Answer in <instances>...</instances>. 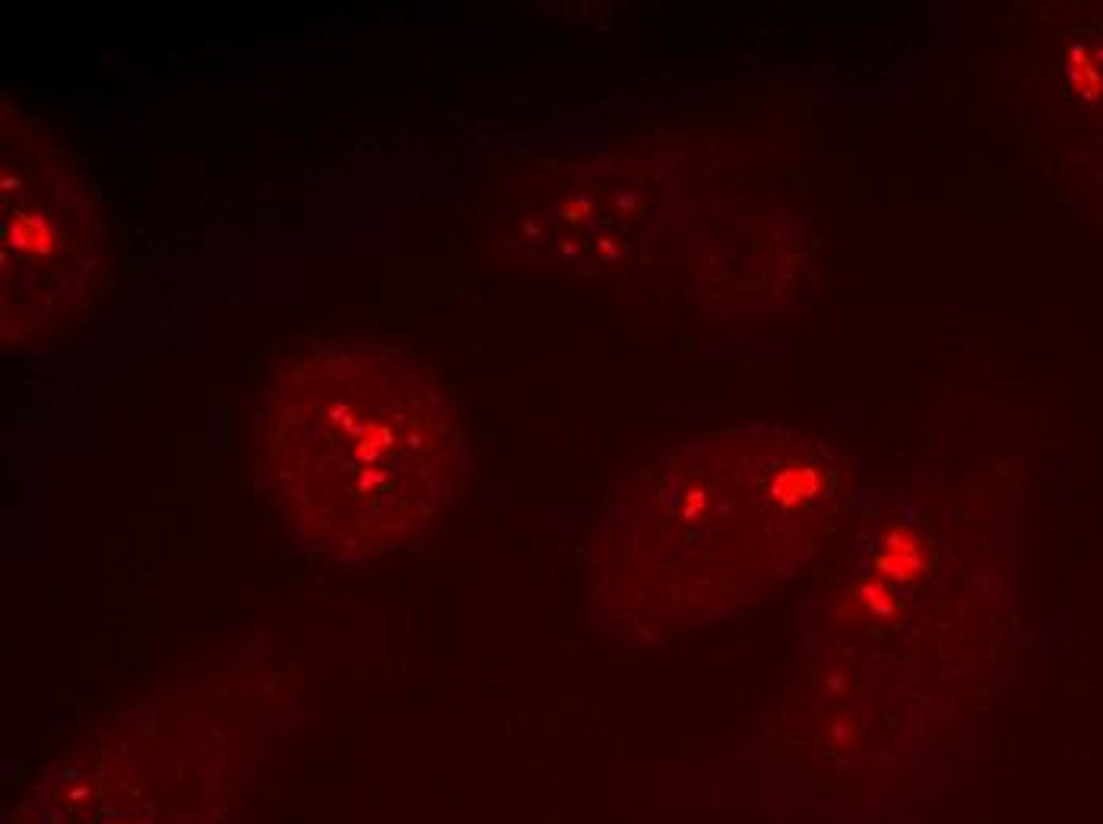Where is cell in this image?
Segmentation results:
<instances>
[{
    "label": "cell",
    "instance_id": "obj_1",
    "mask_svg": "<svg viewBox=\"0 0 1103 824\" xmlns=\"http://www.w3.org/2000/svg\"><path fill=\"white\" fill-rule=\"evenodd\" d=\"M273 444L298 498L349 527H400L447 495L451 406L416 365L371 352L298 362L273 393Z\"/></svg>",
    "mask_w": 1103,
    "mask_h": 824
},
{
    "label": "cell",
    "instance_id": "obj_2",
    "mask_svg": "<svg viewBox=\"0 0 1103 824\" xmlns=\"http://www.w3.org/2000/svg\"><path fill=\"white\" fill-rule=\"evenodd\" d=\"M4 276L20 311L35 298L32 321H67L96 289L99 213L86 175L67 156L35 149V162L4 159Z\"/></svg>",
    "mask_w": 1103,
    "mask_h": 824
},
{
    "label": "cell",
    "instance_id": "obj_3",
    "mask_svg": "<svg viewBox=\"0 0 1103 824\" xmlns=\"http://www.w3.org/2000/svg\"><path fill=\"white\" fill-rule=\"evenodd\" d=\"M818 492V473L812 466H793V470H783L774 482V495L783 501H799Z\"/></svg>",
    "mask_w": 1103,
    "mask_h": 824
}]
</instances>
